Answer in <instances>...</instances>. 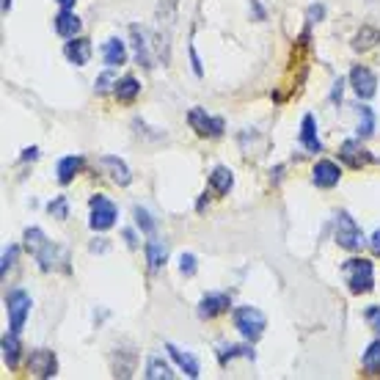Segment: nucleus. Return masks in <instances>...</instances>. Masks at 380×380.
<instances>
[{"instance_id":"obj_5","label":"nucleus","mask_w":380,"mask_h":380,"mask_svg":"<svg viewBox=\"0 0 380 380\" xmlns=\"http://www.w3.org/2000/svg\"><path fill=\"white\" fill-rule=\"evenodd\" d=\"M31 295L25 292V290H11L8 295H6V311H8V325H11V331L14 333H19L22 328H25V320H28V314H31Z\"/></svg>"},{"instance_id":"obj_6","label":"nucleus","mask_w":380,"mask_h":380,"mask_svg":"<svg viewBox=\"0 0 380 380\" xmlns=\"http://www.w3.org/2000/svg\"><path fill=\"white\" fill-rule=\"evenodd\" d=\"M333 234H336V242L345 248V251H358L364 245V234L358 224L347 215V213H339L336 215V226H333Z\"/></svg>"},{"instance_id":"obj_11","label":"nucleus","mask_w":380,"mask_h":380,"mask_svg":"<svg viewBox=\"0 0 380 380\" xmlns=\"http://www.w3.org/2000/svg\"><path fill=\"white\" fill-rule=\"evenodd\" d=\"M339 157L350 165V168H361V165H367V163H375L378 157L375 154H370L358 141H345L342 144V149H339Z\"/></svg>"},{"instance_id":"obj_9","label":"nucleus","mask_w":380,"mask_h":380,"mask_svg":"<svg viewBox=\"0 0 380 380\" xmlns=\"http://www.w3.org/2000/svg\"><path fill=\"white\" fill-rule=\"evenodd\" d=\"M350 85H353V91H356L361 99H372V97L378 94V77H375L372 69H367V67H353Z\"/></svg>"},{"instance_id":"obj_34","label":"nucleus","mask_w":380,"mask_h":380,"mask_svg":"<svg viewBox=\"0 0 380 380\" xmlns=\"http://www.w3.org/2000/svg\"><path fill=\"white\" fill-rule=\"evenodd\" d=\"M17 254H19V248H17V245H8V248L3 251V265H0V267H3V273H8V267L17 262Z\"/></svg>"},{"instance_id":"obj_17","label":"nucleus","mask_w":380,"mask_h":380,"mask_svg":"<svg viewBox=\"0 0 380 380\" xmlns=\"http://www.w3.org/2000/svg\"><path fill=\"white\" fill-rule=\"evenodd\" d=\"M301 144H304L306 152H322V141L317 135V122L311 113H306L304 122H301Z\"/></svg>"},{"instance_id":"obj_38","label":"nucleus","mask_w":380,"mask_h":380,"mask_svg":"<svg viewBox=\"0 0 380 380\" xmlns=\"http://www.w3.org/2000/svg\"><path fill=\"white\" fill-rule=\"evenodd\" d=\"M370 248H372V254H378L380 256V229L372 234V240H370Z\"/></svg>"},{"instance_id":"obj_25","label":"nucleus","mask_w":380,"mask_h":380,"mask_svg":"<svg viewBox=\"0 0 380 380\" xmlns=\"http://www.w3.org/2000/svg\"><path fill=\"white\" fill-rule=\"evenodd\" d=\"M3 361H6L11 370L19 364V339H17L14 331L3 336Z\"/></svg>"},{"instance_id":"obj_42","label":"nucleus","mask_w":380,"mask_h":380,"mask_svg":"<svg viewBox=\"0 0 380 380\" xmlns=\"http://www.w3.org/2000/svg\"><path fill=\"white\" fill-rule=\"evenodd\" d=\"M56 3H58L61 8H72V6H75V0H56Z\"/></svg>"},{"instance_id":"obj_23","label":"nucleus","mask_w":380,"mask_h":380,"mask_svg":"<svg viewBox=\"0 0 380 380\" xmlns=\"http://www.w3.org/2000/svg\"><path fill=\"white\" fill-rule=\"evenodd\" d=\"M165 256H168V251H165L163 240L149 237V242H147V262H149V267H152V270H160V267L165 265Z\"/></svg>"},{"instance_id":"obj_2","label":"nucleus","mask_w":380,"mask_h":380,"mask_svg":"<svg viewBox=\"0 0 380 380\" xmlns=\"http://www.w3.org/2000/svg\"><path fill=\"white\" fill-rule=\"evenodd\" d=\"M342 273L353 295H364L375 287V270H372V262L367 259H347L342 265Z\"/></svg>"},{"instance_id":"obj_36","label":"nucleus","mask_w":380,"mask_h":380,"mask_svg":"<svg viewBox=\"0 0 380 380\" xmlns=\"http://www.w3.org/2000/svg\"><path fill=\"white\" fill-rule=\"evenodd\" d=\"M322 17H325V8H322V6H311V8H308V22H320Z\"/></svg>"},{"instance_id":"obj_39","label":"nucleus","mask_w":380,"mask_h":380,"mask_svg":"<svg viewBox=\"0 0 380 380\" xmlns=\"http://www.w3.org/2000/svg\"><path fill=\"white\" fill-rule=\"evenodd\" d=\"M190 64H193V72L196 75H201V64H199V56H196V50L190 47Z\"/></svg>"},{"instance_id":"obj_16","label":"nucleus","mask_w":380,"mask_h":380,"mask_svg":"<svg viewBox=\"0 0 380 380\" xmlns=\"http://www.w3.org/2000/svg\"><path fill=\"white\" fill-rule=\"evenodd\" d=\"M64 56L75 64V67H85L88 58H91V42L88 39H69L67 47H64Z\"/></svg>"},{"instance_id":"obj_24","label":"nucleus","mask_w":380,"mask_h":380,"mask_svg":"<svg viewBox=\"0 0 380 380\" xmlns=\"http://www.w3.org/2000/svg\"><path fill=\"white\" fill-rule=\"evenodd\" d=\"M138 94H141V83L135 77L116 80V97H119V102H133Z\"/></svg>"},{"instance_id":"obj_27","label":"nucleus","mask_w":380,"mask_h":380,"mask_svg":"<svg viewBox=\"0 0 380 380\" xmlns=\"http://www.w3.org/2000/svg\"><path fill=\"white\" fill-rule=\"evenodd\" d=\"M372 133H375V110L370 105H361L358 108V135L370 138Z\"/></svg>"},{"instance_id":"obj_7","label":"nucleus","mask_w":380,"mask_h":380,"mask_svg":"<svg viewBox=\"0 0 380 380\" xmlns=\"http://www.w3.org/2000/svg\"><path fill=\"white\" fill-rule=\"evenodd\" d=\"M119 213H116V204L105 196H91V229L94 231H108V229L116 224Z\"/></svg>"},{"instance_id":"obj_28","label":"nucleus","mask_w":380,"mask_h":380,"mask_svg":"<svg viewBox=\"0 0 380 380\" xmlns=\"http://www.w3.org/2000/svg\"><path fill=\"white\" fill-rule=\"evenodd\" d=\"M361 364H364V370H367L370 375H380V339L378 342H372V345L367 347V353H364Z\"/></svg>"},{"instance_id":"obj_31","label":"nucleus","mask_w":380,"mask_h":380,"mask_svg":"<svg viewBox=\"0 0 380 380\" xmlns=\"http://www.w3.org/2000/svg\"><path fill=\"white\" fill-rule=\"evenodd\" d=\"M47 210H50L58 221H67V218H69V207H67V199H64V196H58L56 201H50V204H47Z\"/></svg>"},{"instance_id":"obj_20","label":"nucleus","mask_w":380,"mask_h":380,"mask_svg":"<svg viewBox=\"0 0 380 380\" xmlns=\"http://www.w3.org/2000/svg\"><path fill=\"white\" fill-rule=\"evenodd\" d=\"M231 185H234V174L229 171L226 165H218V168L210 174V188H213V193L226 196L229 190H231Z\"/></svg>"},{"instance_id":"obj_15","label":"nucleus","mask_w":380,"mask_h":380,"mask_svg":"<svg viewBox=\"0 0 380 380\" xmlns=\"http://www.w3.org/2000/svg\"><path fill=\"white\" fill-rule=\"evenodd\" d=\"M165 350H168V356L176 361V367L188 375V378H199L201 375V370H199V361H196V356H190V353H185V350H179L176 345H165Z\"/></svg>"},{"instance_id":"obj_33","label":"nucleus","mask_w":380,"mask_h":380,"mask_svg":"<svg viewBox=\"0 0 380 380\" xmlns=\"http://www.w3.org/2000/svg\"><path fill=\"white\" fill-rule=\"evenodd\" d=\"M364 317H367V322L372 325V331L380 336V306H370V308L364 311Z\"/></svg>"},{"instance_id":"obj_14","label":"nucleus","mask_w":380,"mask_h":380,"mask_svg":"<svg viewBox=\"0 0 380 380\" xmlns=\"http://www.w3.org/2000/svg\"><path fill=\"white\" fill-rule=\"evenodd\" d=\"M229 306H231V301H229L226 292H210V295H204L201 304H199V317L213 320V317L224 314Z\"/></svg>"},{"instance_id":"obj_22","label":"nucleus","mask_w":380,"mask_h":380,"mask_svg":"<svg viewBox=\"0 0 380 380\" xmlns=\"http://www.w3.org/2000/svg\"><path fill=\"white\" fill-rule=\"evenodd\" d=\"M80 168H83V157H77V154L61 157V160H58V182H61V185H69L77 176Z\"/></svg>"},{"instance_id":"obj_32","label":"nucleus","mask_w":380,"mask_h":380,"mask_svg":"<svg viewBox=\"0 0 380 380\" xmlns=\"http://www.w3.org/2000/svg\"><path fill=\"white\" fill-rule=\"evenodd\" d=\"M179 273L188 276V279L196 276V256H193V254H182V256H179Z\"/></svg>"},{"instance_id":"obj_19","label":"nucleus","mask_w":380,"mask_h":380,"mask_svg":"<svg viewBox=\"0 0 380 380\" xmlns=\"http://www.w3.org/2000/svg\"><path fill=\"white\" fill-rule=\"evenodd\" d=\"M56 31H58V36H64V39H75L77 33H80V19H77L75 11L61 8V14L56 17Z\"/></svg>"},{"instance_id":"obj_4","label":"nucleus","mask_w":380,"mask_h":380,"mask_svg":"<svg viewBox=\"0 0 380 380\" xmlns=\"http://www.w3.org/2000/svg\"><path fill=\"white\" fill-rule=\"evenodd\" d=\"M130 36H133V47H135L138 64H144L147 69H152L154 64L160 61V56L152 53V47L163 50V42H154L152 33H149L147 28H141V25H130ZM165 58H168V56H165Z\"/></svg>"},{"instance_id":"obj_29","label":"nucleus","mask_w":380,"mask_h":380,"mask_svg":"<svg viewBox=\"0 0 380 380\" xmlns=\"http://www.w3.org/2000/svg\"><path fill=\"white\" fill-rule=\"evenodd\" d=\"M237 356L254 358V350H248V347H237V345H221V347H218V358H221V364H226V361L237 358Z\"/></svg>"},{"instance_id":"obj_18","label":"nucleus","mask_w":380,"mask_h":380,"mask_svg":"<svg viewBox=\"0 0 380 380\" xmlns=\"http://www.w3.org/2000/svg\"><path fill=\"white\" fill-rule=\"evenodd\" d=\"M102 58H105V64H108L110 69L122 67V64L127 61V47H124V42H119V39H108L105 47H102Z\"/></svg>"},{"instance_id":"obj_35","label":"nucleus","mask_w":380,"mask_h":380,"mask_svg":"<svg viewBox=\"0 0 380 380\" xmlns=\"http://www.w3.org/2000/svg\"><path fill=\"white\" fill-rule=\"evenodd\" d=\"M110 83H113V75L110 72H105L102 77H97V91L102 94V91H108L110 88Z\"/></svg>"},{"instance_id":"obj_41","label":"nucleus","mask_w":380,"mask_h":380,"mask_svg":"<svg viewBox=\"0 0 380 380\" xmlns=\"http://www.w3.org/2000/svg\"><path fill=\"white\" fill-rule=\"evenodd\" d=\"M124 240H127L130 248H135V234H133V231H124Z\"/></svg>"},{"instance_id":"obj_8","label":"nucleus","mask_w":380,"mask_h":380,"mask_svg":"<svg viewBox=\"0 0 380 380\" xmlns=\"http://www.w3.org/2000/svg\"><path fill=\"white\" fill-rule=\"evenodd\" d=\"M188 124H190L199 135H207V138H218V135H224V119L210 116L204 108H190V113H188Z\"/></svg>"},{"instance_id":"obj_40","label":"nucleus","mask_w":380,"mask_h":380,"mask_svg":"<svg viewBox=\"0 0 380 380\" xmlns=\"http://www.w3.org/2000/svg\"><path fill=\"white\" fill-rule=\"evenodd\" d=\"M36 157H39V149H36V147H31V149L22 152V160H36Z\"/></svg>"},{"instance_id":"obj_13","label":"nucleus","mask_w":380,"mask_h":380,"mask_svg":"<svg viewBox=\"0 0 380 380\" xmlns=\"http://www.w3.org/2000/svg\"><path fill=\"white\" fill-rule=\"evenodd\" d=\"M99 165L108 171V176H110L119 188H127V185H130L133 174H130V168H127V163H124V160H119V157L108 154V157H102V160H99Z\"/></svg>"},{"instance_id":"obj_1","label":"nucleus","mask_w":380,"mask_h":380,"mask_svg":"<svg viewBox=\"0 0 380 380\" xmlns=\"http://www.w3.org/2000/svg\"><path fill=\"white\" fill-rule=\"evenodd\" d=\"M25 245H28L31 256L39 262V267H42L44 273L58 270V267H64V270H67V262H69L67 251H64V248H58L53 240H47L42 229H36V226L25 229Z\"/></svg>"},{"instance_id":"obj_3","label":"nucleus","mask_w":380,"mask_h":380,"mask_svg":"<svg viewBox=\"0 0 380 380\" xmlns=\"http://www.w3.org/2000/svg\"><path fill=\"white\" fill-rule=\"evenodd\" d=\"M265 325H267V320H265V314H262L259 308H254V306H240V308H234V328H237L248 342H256V339L265 333Z\"/></svg>"},{"instance_id":"obj_30","label":"nucleus","mask_w":380,"mask_h":380,"mask_svg":"<svg viewBox=\"0 0 380 380\" xmlns=\"http://www.w3.org/2000/svg\"><path fill=\"white\" fill-rule=\"evenodd\" d=\"M133 215H135V224H138V229H144V234L154 237V229H157V224L152 221V215H149L147 210H141V207H135V210H133Z\"/></svg>"},{"instance_id":"obj_21","label":"nucleus","mask_w":380,"mask_h":380,"mask_svg":"<svg viewBox=\"0 0 380 380\" xmlns=\"http://www.w3.org/2000/svg\"><path fill=\"white\" fill-rule=\"evenodd\" d=\"M378 44H380V31L372 28V25H364L356 33V39H353V50H358V53H367V50H372Z\"/></svg>"},{"instance_id":"obj_12","label":"nucleus","mask_w":380,"mask_h":380,"mask_svg":"<svg viewBox=\"0 0 380 380\" xmlns=\"http://www.w3.org/2000/svg\"><path fill=\"white\" fill-rule=\"evenodd\" d=\"M339 176H342V171H339V165L333 160H320L314 165V171H311V179H314L317 188H333L339 182Z\"/></svg>"},{"instance_id":"obj_43","label":"nucleus","mask_w":380,"mask_h":380,"mask_svg":"<svg viewBox=\"0 0 380 380\" xmlns=\"http://www.w3.org/2000/svg\"><path fill=\"white\" fill-rule=\"evenodd\" d=\"M11 8V0H3V11H8Z\"/></svg>"},{"instance_id":"obj_26","label":"nucleus","mask_w":380,"mask_h":380,"mask_svg":"<svg viewBox=\"0 0 380 380\" xmlns=\"http://www.w3.org/2000/svg\"><path fill=\"white\" fill-rule=\"evenodd\" d=\"M147 378L149 380H171L174 378V372H171V367H168L160 356H149V361H147Z\"/></svg>"},{"instance_id":"obj_10","label":"nucleus","mask_w":380,"mask_h":380,"mask_svg":"<svg viewBox=\"0 0 380 380\" xmlns=\"http://www.w3.org/2000/svg\"><path fill=\"white\" fill-rule=\"evenodd\" d=\"M28 370L36 375V378H53L56 370H58V361L50 350H33L31 358H28Z\"/></svg>"},{"instance_id":"obj_37","label":"nucleus","mask_w":380,"mask_h":380,"mask_svg":"<svg viewBox=\"0 0 380 380\" xmlns=\"http://www.w3.org/2000/svg\"><path fill=\"white\" fill-rule=\"evenodd\" d=\"M333 85H336V88H333V94H331V99H333V102H339V99H342V85H345V80L339 77V80H336Z\"/></svg>"}]
</instances>
